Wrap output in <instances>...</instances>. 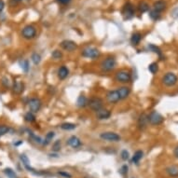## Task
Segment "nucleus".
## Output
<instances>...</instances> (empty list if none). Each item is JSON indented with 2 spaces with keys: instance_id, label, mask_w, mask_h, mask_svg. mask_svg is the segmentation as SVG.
Wrapping results in <instances>:
<instances>
[{
  "instance_id": "nucleus-28",
  "label": "nucleus",
  "mask_w": 178,
  "mask_h": 178,
  "mask_svg": "<svg viewBox=\"0 0 178 178\" xmlns=\"http://www.w3.org/2000/svg\"><path fill=\"white\" fill-rule=\"evenodd\" d=\"M24 121L27 122H34L36 121V116L32 112H28L24 115Z\"/></svg>"
},
{
  "instance_id": "nucleus-16",
  "label": "nucleus",
  "mask_w": 178,
  "mask_h": 178,
  "mask_svg": "<svg viewBox=\"0 0 178 178\" xmlns=\"http://www.w3.org/2000/svg\"><path fill=\"white\" fill-rule=\"evenodd\" d=\"M57 74H58V78H60V79H62V80L66 79L68 77V75H69V69L66 66H61L60 68L58 69Z\"/></svg>"
},
{
  "instance_id": "nucleus-15",
  "label": "nucleus",
  "mask_w": 178,
  "mask_h": 178,
  "mask_svg": "<svg viewBox=\"0 0 178 178\" xmlns=\"http://www.w3.org/2000/svg\"><path fill=\"white\" fill-rule=\"evenodd\" d=\"M117 92H118V95H120L121 100L126 99V98L130 95V93H131V89H130L129 87H126V86L118 88V90H117Z\"/></svg>"
},
{
  "instance_id": "nucleus-6",
  "label": "nucleus",
  "mask_w": 178,
  "mask_h": 178,
  "mask_svg": "<svg viewBox=\"0 0 178 178\" xmlns=\"http://www.w3.org/2000/svg\"><path fill=\"white\" fill-rule=\"evenodd\" d=\"M100 138L104 140V141H108V142H118L121 141V137L118 135L117 134L114 133V132H105V133H102L100 134Z\"/></svg>"
},
{
  "instance_id": "nucleus-3",
  "label": "nucleus",
  "mask_w": 178,
  "mask_h": 178,
  "mask_svg": "<svg viewBox=\"0 0 178 178\" xmlns=\"http://www.w3.org/2000/svg\"><path fill=\"white\" fill-rule=\"evenodd\" d=\"M148 122L151 124V125H159L163 122L164 118L157 111H152L148 116Z\"/></svg>"
},
{
  "instance_id": "nucleus-9",
  "label": "nucleus",
  "mask_w": 178,
  "mask_h": 178,
  "mask_svg": "<svg viewBox=\"0 0 178 178\" xmlns=\"http://www.w3.org/2000/svg\"><path fill=\"white\" fill-rule=\"evenodd\" d=\"M41 106H42V103L38 98H32L28 102L29 110H30V112H32L34 114L37 113L41 109Z\"/></svg>"
},
{
  "instance_id": "nucleus-14",
  "label": "nucleus",
  "mask_w": 178,
  "mask_h": 178,
  "mask_svg": "<svg viewBox=\"0 0 178 178\" xmlns=\"http://www.w3.org/2000/svg\"><path fill=\"white\" fill-rule=\"evenodd\" d=\"M67 144H68V146H70L73 147V148H78V147L81 146V145H82L80 139H79L78 136H75V135L71 136V137L67 140Z\"/></svg>"
},
{
  "instance_id": "nucleus-27",
  "label": "nucleus",
  "mask_w": 178,
  "mask_h": 178,
  "mask_svg": "<svg viewBox=\"0 0 178 178\" xmlns=\"http://www.w3.org/2000/svg\"><path fill=\"white\" fill-rule=\"evenodd\" d=\"M148 49H151L153 52L157 53V54L159 56V58L161 59V60H163V59H162V52H161V50H160V49H159V47H157V46H155V45H153V44H150V45L148 46Z\"/></svg>"
},
{
  "instance_id": "nucleus-4",
  "label": "nucleus",
  "mask_w": 178,
  "mask_h": 178,
  "mask_svg": "<svg viewBox=\"0 0 178 178\" xmlns=\"http://www.w3.org/2000/svg\"><path fill=\"white\" fill-rule=\"evenodd\" d=\"M100 51L96 48L93 47H87L82 50V56L85 58L90 59H97L100 56Z\"/></svg>"
},
{
  "instance_id": "nucleus-22",
  "label": "nucleus",
  "mask_w": 178,
  "mask_h": 178,
  "mask_svg": "<svg viewBox=\"0 0 178 178\" xmlns=\"http://www.w3.org/2000/svg\"><path fill=\"white\" fill-rule=\"evenodd\" d=\"M141 39H142V35L140 33H134V34H133V36L131 37V42L133 45L136 46L140 43Z\"/></svg>"
},
{
  "instance_id": "nucleus-12",
  "label": "nucleus",
  "mask_w": 178,
  "mask_h": 178,
  "mask_svg": "<svg viewBox=\"0 0 178 178\" xmlns=\"http://www.w3.org/2000/svg\"><path fill=\"white\" fill-rule=\"evenodd\" d=\"M106 100L108 101V103L110 104H117L118 101L121 100L120 95H118L117 91L114 90V91H109L106 94Z\"/></svg>"
},
{
  "instance_id": "nucleus-43",
  "label": "nucleus",
  "mask_w": 178,
  "mask_h": 178,
  "mask_svg": "<svg viewBox=\"0 0 178 178\" xmlns=\"http://www.w3.org/2000/svg\"><path fill=\"white\" fill-rule=\"evenodd\" d=\"M173 155L176 159H178V146H176L173 150Z\"/></svg>"
},
{
  "instance_id": "nucleus-23",
  "label": "nucleus",
  "mask_w": 178,
  "mask_h": 178,
  "mask_svg": "<svg viewBox=\"0 0 178 178\" xmlns=\"http://www.w3.org/2000/svg\"><path fill=\"white\" fill-rule=\"evenodd\" d=\"M143 156H144V152H143L142 150H137V151L134 153V157H133V162L135 163V164H138L139 161L142 159Z\"/></svg>"
},
{
  "instance_id": "nucleus-13",
  "label": "nucleus",
  "mask_w": 178,
  "mask_h": 178,
  "mask_svg": "<svg viewBox=\"0 0 178 178\" xmlns=\"http://www.w3.org/2000/svg\"><path fill=\"white\" fill-rule=\"evenodd\" d=\"M111 117V112L108 109L105 108H102L99 111L96 112V117L99 121H103V120H107Z\"/></svg>"
},
{
  "instance_id": "nucleus-8",
  "label": "nucleus",
  "mask_w": 178,
  "mask_h": 178,
  "mask_svg": "<svg viewBox=\"0 0 178 178\" xmlns=\"http://www.w3.org/2000/svg\"><path fill=\"white\" fill-rule=\"evenodd\" d=\"M116 79L118 82H121V83H128L131 81L132 79V76L128 71L125 70H121V71H118L116 74Z\"/></svg>"
},
{
  "instance_id": "nucleus-36",
  "label": "nucleus",
  "mask_w": 178,
  "mask_h": 178,
  "mask_svg": "<svg viewBox=\"0 0 178 178\" xmlns=\"http://www.w3.org/2000/svg\"><path fill=\"white\" fill-rule=\"evenodd\" d=\"M21 66H22V68L24 72H28L29 70V63L27 60H24L21 63Z\"/></svg>"
},
{
  "instance_id": "nucleus-10",
  "label": "nucleus",
  "mask_w": 178,
  "mask_h": 178,
  "mask_svg": "<svg viewBox=\"0 0 178 178\" xmlns=\"http://www.w3.org/2000/svg\"><path fill=\"white\" fill-rule=\"evenodd\" d=\"M122 13H123L125 20H131L132 18L134 17V14H135V11H134V6L131 3H127L123 8Z\"/></svg>"
},
{
  "instance_id": "nucleus-5",
  "label": "nucleus",
  "mask_w": 178,
  "mask_h": 178,
  "mask_svg": "<svg viewBox=\"0 0 178 178\" xmlns=\"http://www.w3.org/2000/svg\"><path fill=\"white\" fill-rule=\"evenodd\" d=\"M36 35V29L33 25H26L22 30V36L25 39H33Z\"/></svg>"
},
{
  "instance_id": "nucleus-35",
  "label": "nucleus",
  "mask_w": 178,
  "mask_h": 178,
  "mask_svg": "<svg viewBox=\"0 0 178 178\" xmlns=\"http://www.w3.org/2000/svg\"><path fill=\"white\" fill-rule=\"evenodd\" d=\"M52 150L57 152V151H60L61 150V141L60 140H57L53 143L52 145Z\"/></svg>"
},
{
  "instance_id": "nucleus-37",
  "label": "nucleus",
  "mask_w": 178,
  "mask_h": 178,
  "mask_svg": "<svg viewBox=\"0 0 178 178\" xmlns=\"http://www.w3.org/2000/svg\"><path fill=\"white\" fill-rule=\"evenodd\" d=\"M30 135H31V138L36 142V143H37V144H42V142H43V140L39 137V136H36V135H35L34 134H30Z\"/></svg>"
},
{
  "instance_id": "nucleus-41",
  "label": "nucleus",
  "mask_w": 178,
  "mask_h": 178,
  "mask_svg": "<svg viewBox=\"0 0 178 178\" xmlns=\"http://www.w3.org/2000/svg\"><path fill=\"white\" fill-rule=\"evenodd\" d=\"M4 8H5V3H4V1H3V0H0V13L3 11Z\"/></svg>"
},
{
  "instance_id": "nucleus-7",
  "label": "nucleus",
  "mask_w": 178,
  "mask_h": 178,
  "mask_svg": "<svg viewBox=\"0 0 178 178\" xmlns=\"http://www.w3.org/2000/svg\"><path fill=\"white\" fill-rule=\"evenodd\" d=\"M88 105L91 110L97 112L103 108V100L101 98H98V97L91 98V100L88 101Z\"/></svg>"
},
{
  "instance_id": "nucleus-18",
  "label": "nucleus",
  "mask_w": 178,
  "mask_h": 178,
  "mask_svg": "<svg viewBox=\"0 0 178 178\" xmlns=\"http://www.w3.org/2000/svg\"><path fill=\"white\" fill-rule=\"evenodd\" d=\"M166 9V3L163 0H159V1H156L153 5V10H155L158 12H161Z\"/></svg>"
},
{
  "instance_id": "nucleus-24",
  "label": "nucleus",
  "mask_w": 178,
  "mask_h": 178,
  "mask_svg": "<svg viewBox=\"0 0 178 178\" xmlns=\"http://www.w3.org/2000/svg\"><path fill=\"white\" fill-rule=\"evenodd\" d=\"M54 136H55L54 132H49V133H48V134H46L45 139H44L43 142H42V145H43V146H47V145H49V144L52 141V139H53Z\"/></svg>"
},
{
  "instance_id": "nucleus-32",
  "label": "nucleus",
  "mask_w": 178,
  "mask_h": 178,
  "mask_svg": "<svg viewBox=\"0 0 178 178\" xmlns=\"http://www.w3.org/2000/svg\"><path fill=\"white\" fill-rule=\"evenodd\" d=\"M149 16H150V18H151L152 20L157 21V20H159V19L160 18V13L158 12V11H156L155 10H152V11H150V12H149Z\"/></svg>"
},
{
  "instance_id": "nucleus-11",
  "label": "nucleus",
  "mask_w": 178,
  "mask_h": 178,
  "mask_svg": "<svg viewBox=\"0 0 178 178\" xmlns=\"http://www.w3.org/2000/svg\"><path fill=\"white\" fill-rule=\"evenodd\" d=\"M61 47H62L65 50L69 51V52H72V51H74L75 49H77L78 45H77L76 42H74V41H72V40H64V41H62V43H61Z\"/></svg>"
},
{
  "instance_id": "nucleus-42",
  "label": "nucleus",
  "mask_w": 178,
  "mask_h": 178,
  "mask_svg": "<svg viewBox=\"0 0 178 178\" xmlns=\"http://www.w3.org/2000/svg\"><path fill=\"white\" fill-rule=\"evenodd\" d=\"M57 1L60 3V4H63V5H66V4H68L71 0H57Z\"/></svg>"
},
{
  "instance_id": "nucleus-19",
  "label": "nucleus",
  "mask_w": 178,
  "mask_h": 178,
  "mask_svg": "<svg viewBox=\"0 0 178 178\" xmlns=\"http://www.w3.org/2000/svg\"><path fill=\"white\" fill-rule=\"evenodd\" d=\"M88 99L85 95H79L77 100V105L80 108H83L88 105Z\"/></svg>"
},
{
  "instance_id": "nucleus-1",
  "label": "nucleus",
  "mask_w": 178,
  "mask_h": 178,
  "mask_svg": "<svg viewBox=\"0 0 178 178\" xmlns=\"http://www.w3.org/2000/svg\"><path fill=\"white\" fill-rule=\"evenodd\" d=\"M116 66V59L114 57H107L106 59L102 62L101 64V67H102V70L104 71V72H110L112 71Z\"/></svg>"
},
{
  "instance_id": "nucleus-30",
  "label": "nucleus",
  "mask_w": 178,
  "mask_h": 178,
  "mask_svg": "<svg viewBox=\"0 0 178 178\" xmlns=\"http://www.w3.org/2000/svg\"><path fill=\"white\" fill-rule=\"evenodd\" d=\"M148 70L151 74H156L159 71V66L157 63H152L148 66Z\"/></svg>"
},
{
  "instance_id": "nucleus-39",
  "label": "nucleus",
  "mask_w": 178,
  "mask_h": 178,
  "mask_svg": "<svg viewBox=\"0 0 178 178\" xmlns=\"http://www.w3.org/2000/svg\"><path fill=\"white\" fill-rule=\"evenodd\" d=\"M58 174H59V175H61V176H63V177H65V178H71V177H72V175H71L70 173H68V172H64V171L59 172Z\"/></svg>"
},
{
  "instance_id": "nucleus-38",
  "label": "nucleus",
  "mask_w": 178,
  "mask_h": 178,
  "mask_svg": "<svg viewBox=\"0 0 178 178\" xmlns=\"http://www.w3.org/2000/svg\"><path fill=\"white\" fill-rule=\"evenodd\" d=\"M121 159H122L123 160H127V159H129V158H130V154H129V152H128L127 150H125V149L121 151Z\"/></svg>"
},
{
  "instance_id": "nucleus-34",
  "label": "nucleus",
  "mask_w": 178,
  "mask_h": 178,
  "mask_svg": "<svg viewBox=\"0 0 178 178\" xmlns=\"http://www.w3.org/2000/svg\"><path fill=\"white\" fill-rule=\"evenodd\" d=\"M10 131V128L7 125H0V137L7 134Z\"/></svg>"
},
{
  "instance_id": "nucleus-26",
  "label": "nucleus",
  "mask_w": 178,
  "mask_h": 178,
  "mask_svg": "<svg viewBox=\"0 0 178 178\" xmlns=\"http://www.w3.org/2000/svg\"><path fill=\"white\" fill-rule=\"evenodd\" d=\"M76 124H73V123H69V122H66V123H63L61 125V129L62 130H65V131H72L74 129H76Z\"/></svg>"
},
{
  "instance_id": "nucleus-31",
  "label": "nucleus",
  "mask_w": 178,
  "mask_h": 178,
  "mask_svg": "<svg viewBox=\"0 0 178 178\" xmlns=\"http://www.w3.org/2000/svg\"><path fill=\"white\" fill-rule=\"evenodd\" d=\"M138 9L140 11V12L144 13V12H146L148 10H149V5L146 2H141L138 6Z\"/></svg>"
},
{
  "instance_id": "nucleus-21",
  "label": "nucleus",
  "mask_w": 178,
  "mask_h": 178,
  "mask_svg": "<svg viewBox=\"0 0 178 178\" xmlns=\"http://www.w3.org/2000/svg\"><path fill=\"white\" fill-rule=\"evenodd\" d=\"M24 90V85L21 81H16L13 85V91L16 94H21Z\"/></svg>"
},
{
  "instance_id": "nucleus-2",
  "label": "nucleus",
  "mask_w": 178,
  "mask_h": 178,
  "mask_svg": "<svg viewBox=\"0 0 178 178\" xmlns=\"http://www.w3.org/2000/svg\"><path fill=\"white\" fill-rule=\"evenodd\" d=\"M177 80H178V78L177 76L174 74V73H172V72H169V73H166L163 78H162V83L167 86V87H172L174 86L176 83H177Z\"/></svg>"
},
{
  "instance_id": "nucleus-29",
  "label": "nucleus",
  "mask_w": 178,
  "mask_h": 178,
  "mask_svg": "<svg viewBox=\"0 0 178 178\" xmlns=\"http://www.w3.org/2000/svg\"><path fill=\"white\" fill-rule=\"evenodd\" d=\"M4 172H5V174H6L9 178H18L16 172H15L12 169H11V168H6V169L4 170Z\"/></svg>"
},
{
  "instance_id": "nucleus-17",
  "label": "nucleus",
  "mask_w": 178,
  "mask_h": 178,
  "mask_svg": "<svg viewBox=\"0 0 178 178\" xmlns=\"http://www.w3.org/2000/svg\"><path fill=\"white\" fill-rule=\"evenodd\" d=\"M148 124V117L146 114H142L139 117V120H138V127L140 129H145Z\"/></svg>"
},
{
  "instance_id": "nucleus-33",
  "label": "nucleus",
  "mask_w": 178,
  "mask_h": 178,
  "mask_svg": "<svg viewBox=\"0 0 178 178\" xmlns=\"http://www.w3.org/2000/svg\"><path fill=\"white\" fill-rule=\"evenodd\" d=\"M51 57H52L53 59H55V60H59V59H61V58L63 57V53H62V51L56 49V50H54V51L51 53Z\"/></svg>"
},
{
  "instance_id": "nucleus-44",
  "label": "nucleus",
  "mask_w": 178,
  "mask_h": 178,
  "mask_svg": "<svg viewBox=\"0 0 178 178\" xmlns=\"http://www.w3.org/2000/svg\"><path fill=\"white\" fill-rule=\"evenodd\" d=\"M13 1H15V2H19V1H22V0H13Z\"/></svg>"
},
{
  "instance_id": "nucleus-25",
  "label": "nucleus",
  "mask_w": 178,
  "mask_h": 178,
  "mask_svg": "<svg viewBox=\"0 0 178 178\" xmlns=\"http://www.w3.org/2000/svg\"><path fill=\"white\" fill-rule=\"evenodd\" d=\"M31 61H32L36 66L39 65L40 62H41V56H40V54H39V53H36V52L33 53L32 56H31Z\"/></svg>"
},
{
  "instance_id": "nucleus-40",
  "label": "nucleus",
  "mask_w": 178,
  "mask_h": 178,
  "mask_svg": "<svg viewBox=\"0 0 178 178\" xmlns=\"http://www.w3.org/2000/svg\"><path fill=\"white\" fill-rule=\"evenodd\" d=\"M127 172H128V166H127V165H123V166L121 167V173L123 174V175H125Z\"/></svg>"
},
{
  "instance_id": "nucleus-20",
  "label": "nucleus",
  "mask_w": 178,
  "mask_h": 178,
  "mask_svg": "<svg viewBox=\"0 0 178 178\" xmlns=\"http://www.w3.org/2000/svg\"><path fill=\"white\" fill-rule=\"evenodd\" d=\"M166 172L172 177H177L178 176V167L174 166V165L169 166L166 168Z\"/></svg>"
}]
</instances>
